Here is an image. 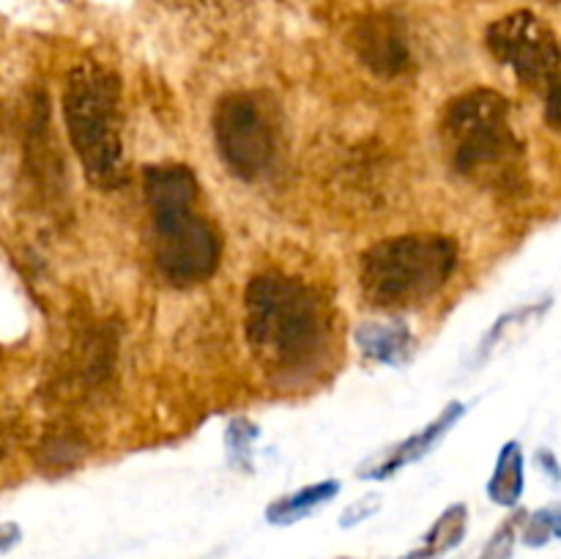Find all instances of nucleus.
I'll return each instance as SVG.
<instances>
[{
	"label": "nucleus",
	"instance_id": "nucleus-1",
	"mask_svg": "<svg viewBox=\"0 0 561 559\" xmlns=\"http://www.w3.org/2000/svg\"><path fill=\"white\" fill-rule=\"evenodd\" d=\"M250 349L274 373L301 376L329 345V305L312 285L288 274H257L244 294Z\"/></svg>",
	"mask_w": 561,
	"mask_h": 559
},
{
	"label": "nucleus",
	"instance_id": "nucleus-2",
	"mask_svg": "<svg viewBox=\"0 0 561 559\" xmlns=\"http://www.w3.org/2000/svg\"><path fill=\"white\" fill-rule=\"evenodd\" d=\"M153 223V255L162 277L175 288L211 280L222 258L217 228L197 212L195 173L186 164H151L142 173Z\"/></svg>",
	"mask_w": 561,
	"mask_h": 559
},
{
	"label": "nucleus",
	"instance_id": "nucleus-3",
	"mask_svg": "<svg viewBox=\"0 0 561 559\" xmlns=\"http://www.w3.org/2000/svg\"><path fill=\"white\" fill-rule=\"evenodd\" d=\"M64 121L88 181L99 190H118L126 181L118 77L91 60L77 64L66 75Z\"/></svg>",
	"mask_w": 561,
	"mask_h": 559
},
{
	"label": "nucleus",
	"instance_id": "nucleus-4",
	"mask_svg": "<svg viewBox=\"0 0 561 559\" xmlns=\"http://www.w3.org/2000/svg\"><path fill=\"white\" fill-rule=\"evenodd\" d=\"M458 241L442 233H409L365 250L362 294L378 310H409L431 301L458 269Z\"/></svg>",
	"mask_w": 561,
	"mask_h": 559
},
{
	"label": "nucleus",
	"instance_id": "nucleus-5",
	"mask_svg": "<svg viewBox=\"0 0 561 559\" xmlns=\"http://www.w3.org/2000/svg\"><path fill=\"white\" fill-rule=\"evenodd\" d=\"M442 140L460 175L510 184L518 170L520 142L510 124V102L491 88H474L447 104Z\"/></svg>",
	"mask_w": 561,
	"mask_h": 559
},
{
	"label": "nucleus",
	"instance_id": "nucleus-6",
	"mask_svg": "<svg viewBox=\"0 0 561 559\" xmlns=\"http://www.w3.org/2000/svg\"><path fill=\"white\" fill-rule=\"evenodd\" d=\"M488 49L510 66L524 85L551 88L561 80V44L557 33L531 11H513L488 27Z\"/></svg>",
	"mask_w": 561,
	"mask_h": 559
},
{
	"label": "nucleus",
	"instance_id": "nucleus-7",
	"mask_svg": "<svg viewBox=\"0 0 561 559\" xmlns=\"http://www.w3.org/2000/svg\"><path fill=\"white\" fill-rule=\"evenodd\" d=\"M211 126L219 157L225 159L230 173L252 181L268 168L274 157V135L250 93H228L219 99Z\"/></svg>",
	"mask_w": 561,
	"mask_h": 559
},
{
	"label": "nucleus",
	"instance_id": "nucleus-8",
	"mask_svg": "<svg viewBox=\"0 0 561 559\" xmlns=\"http://www.w3.org/2000/svg\"><path fill=\"white\" fill-rule=\"evenodd\" d=\"M351 47L359 55L362 64L378 77H398L411 66L405 31L392 14L362 16L351 31Z\"/></svg>",
	"mask_w": 561,
	"mask_h": 559
},
{
	"label": "nucleus",
	"instance_id": "nucleus-9",
	"mask_svg": "<svg viewBox=\"0 0 561 559\" xmlns=\"http://www.w3.org/2000/svg\"><path fill=\"white\" fill-rule=\"evenodd\" d=\"M463 414H466L463 403H458V400H455V403H449L447 409H444L442 414L431 422V425H425L420 433H414V436H409V438H403L400 444H394V447L387 449L381 458H376V460H370V464L362 466L359 480H387V477H392L394 471L403 469V466L422 460L433 447H438V442H442V438L447 436L455 425H458L460 417Z\"/></svg>",
	"mask_w": 561,
	"mask_h": 559
},
{
	"label": "nucleus",
	"instance_id": "nucleus-10",
	"mask_svg": "<svg viewBox=\"0 0 561 559\" xmlns=\"http://www.w3.org/2000/svg\"><path fill=\"white\" fill-rule=\"evenodd\" d=\"M354 340L367 360L381 362V365H405L416 351V338L411 334V329L400 321L362 323L354 332Z\"/></svg>",
	"mask_w": 561,
	"mask_h": 559
},
{
	"label": "nucleus",
	"instance_id": "nucleus-11",
	"mask_svg": "<svg viewBox=\"0 0 561 559\" xmlns=\"http://www.w3.org/2000/svg\"><path fill=\"white\" fill-rule=\"evenodd\" d=\"M337 493H340L337 480L312 482V486L301 488V491H294V493H288V497L274 499V502L266 507V521L274 526L296 524V521L307 518V515L316 513L318 507H323V504L332 502Z\"/></svg>",
	"mask_w": 561,
	"mask_h": 559
},
{
	"label": "nucleus",
	"instance_id": "nucleus-12",
	"mask_svg": "<svg viewBox=\"0 0 561 559\" xmlns=\"http://www.w3.org/2000/svg\"><path fill=\"white\" fill-rule=\"evenodd\" d=\"M466 529H469V510H466V504H453V507H447L438 515V521L431 526L422 546L400 559H442L444 554L463 543Z\"/></svg>",
	"mask_w": 561,
	"mask_h": 559
},
{
	"label": "nucleus",
	"instance_id": "nucleus-13",
	"mask_svg": "<svg viewBox=\"0 0 561 559\" xmlns=\"http://www.w3.org/2000/svg\"><path fill=\"white\" fill-rule=\"evenodd\" d=\"M488 497L502 507H515L524 497V449L518 442H507L499 453L496 469L488 482Z\"/></svg>",
	"mask_w": 561,
	"mask_h": 559
},
{
	"label": "nucleus",
	"instance_id": "nucleus-14",
	"mask_svg": "<svg viewBox=\"0 0 561 559\" xmlns=\"http://www.w3.org/2000/svg\"><path fill=\"white\" fill-rule=\"evenodd\" d=\"M513 546H515V521H507V524H502L496 532H493L488 546L482 548L480 559H510L513 557Z\"/></svg>",
	"mask_w": 561,
	"mask_h": 559
},
{
	"label": "nucleus",
	"instance_id": "nucleus-15",
	"mask_svg": "<svg viewBox=\"0 0 561 559\" xmlns=\"http://www.w3.org/2000/svg\"><path fill=\"white\" fill-rule=\"evenodd\" d=\"M553 537L551 532V510H540V513H535L529 518V524H526L524 529V543L531 548H540L546 546L548 540Z\"/></svg>",
	"mask_w": 561,
	"mask_h": 559
},
{
	"label": "nucleus",
	"instance_id": "nucleus-16",
	"mask_svg": "<svg viewBox=\"0 0 561 559\" xmlns=\"http://www.w3.org/2000/svg\"><path fill=\"white\" fill-rule=\"evenodd\" d=\"M378 507H381V497H378V493L362 497L359 502H354L351 507H345V513L340 515V526H343V529H351V526L362 524V521L370 518L373 513H378Z\"/></svg>",
	"mask_w": 561,
	"mask_h": 559
},
{
	"label": "nucleus",
	"instance_id": "nucleus-17",
	"mask_svg": "<svg viewBox=\"0 0 561 559\" xmlns=\"http://www.w3.org/2000/svg\"><path fill=\"white\" fill-rule=\"evenodd\" d=\"M546 118L553 129H561V80L546 88Z\"/></svg>",
	"mask_w": 561,
	"mask_h": 559
},
{
	"label": "nucleus",
	"instance_id": "nucleus-18",
	"mask_svg": "<svg viewBox=\"0 0 561 559\" xmlns=\"http://www.w3.org/2000/svg\"><path fill=\"white\" fill-rule=\"evenodd\" d=\"M20 540H22L20 526H16L14 521H3V524H0V554L11 551Z\"/></svg>",
	"mask_w": 561,
	"mask_h": 559
},
{
	"label": "nucleus",
	"instance_id": "nucleus-19",
	"mask_svg": "<svg viewBox=\"0 0 561 559\" xmlns=\"http://www.w3.org/2000/svg\"><path fill=\"white\" fill-rule=\"evenodd\" d=\"M551 532L561 537V510H551Z\"/></svg>",
	"mask_w": 561,
	"mask_h": 559
},
{
	"label": "nucleus",
	"instance_id": "nucleus-20",
	"mask_svg": "<svg viewBox=\"0 0 561 559\" xmlns=\"http://www.w3.org/2000/svg\"><path fill=\"white\" fill-rule=\"evenodd\" d=\"M0 453H3V447H0Z\"/></svg>",
	"mask_w": 561,
	"mask_h": 559
}]
</instances>
